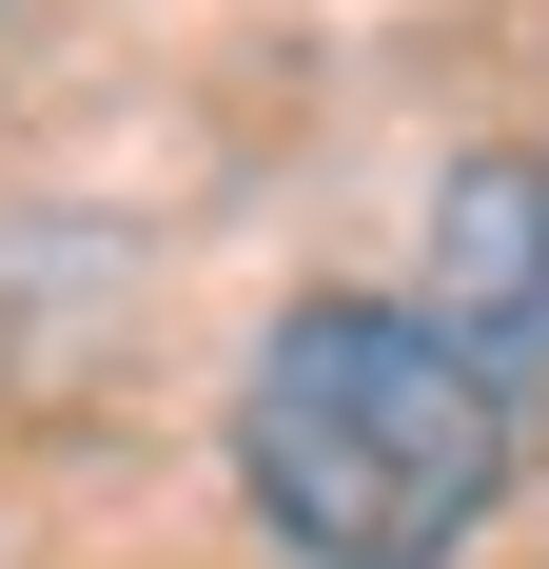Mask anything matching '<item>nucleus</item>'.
I'll return each mask as SVG.
<instances>
[{"label":"nucleus","instance_id":"obj_2","mask_svg":"<svg viewBox=\"0 0 549 569\" xmlns=\"http://www.w3.org/2000/svg\"><path fill=\"white\" fill-rule=\"evenodd\" d=\"M432 335L491 393H549V158H471L432 197Z\"/></svg>","mask_w":549,"mask_h":569},{"label":"nucleus","instance_id":"obj_1","mask_svg":"<svg viewBox=\"0 0 549 569\" xmlns=\"http://www.w3.org/2000/svg\"><path fill=\"white\" fill-rule=\"evenodd\" d=\"M236 471L315 569H451L510 491V393L432 315L315 295V315H274L256 393H236Z\"/></svg>","mask_w":549,"mask_h":569}]
</instances>
